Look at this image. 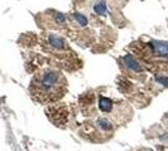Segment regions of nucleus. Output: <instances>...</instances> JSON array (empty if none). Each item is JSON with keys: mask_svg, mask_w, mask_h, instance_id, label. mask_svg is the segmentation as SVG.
Listing matches in <instances>:
<instances>
[{"mask_svg": "<svg viewBox=\"0 0 168 151\" xmlns=\"http://www.w3.org/2000/svg\"><path fill=\"white\" fill-rule=\"evenodd\" d=\"M130 49L139 63L144 64L150 72L168 76V43L160 40L135 42L130 46Z\"/></svg>", "mask_w": 168, "mask_h": 151, "instance_id": "f03ea898", "label": "nucleus"}, {"mask_svg": "<svg viewBox=\"0 0 168 151\" xmlns=\"http://www.w3.org/2000/svg\"><path fill=\"white\" fill-rule=\"evenodd\" d=\"M109 1H110V5L113 6V8L118 9V8H123L129 0H109Z\"/></svg>", "mask_w": 168, "mask_h": 151, "instance_id": "20e7f679", "label": "nucleus"}, {"mask_svg": "<svg viewBox=\"0 0 168 151\" xmlns=\"http://www.w3.org/2000/svg\"><path fill=\"white\" fill-rule=\"evenodd\" d=\"M67 78L59 69L47 67L33 76L29 86L32 97L39 103H52L59 101L67 93Z\"/></svg>", "mask_w": 168, "mask_h": 151, "instance_id": "f257e3e1", "label": "nucleus"}, {"mask_svg": "<svg viewBox=\"0 0 168 151\" xmlns=\"http://www.w3.org/2000/svg\"><path fill=\"white\" fill-rule=\"evenodd\" d=\"M39 19H42L41 27L47 29H63L67 27V16L54 10H48L43 14H39Z\"/></svg>", "mask_w": 168, "mask_h": 151, "instance_id": "7ed1b4c3", "label": "nucleus"}]
</instances>
